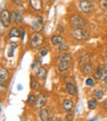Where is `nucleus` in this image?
Masks as SVG:
<instances>
[{
    "label": "nucleus",
    "instance_id": "nucleus-1",
    "mask_svg": "<svg viewBox=\"0 0 107 121\" xmlns=\"http://www.w3.org/2000/svg\"><path fill=\"white\" fill-rule=\"evenodd\" d=\"M71 35L77 40H86L88 38L89 33L83 27H74L71 30Z\"/></svg>",
    "mask_w": 107,
    "mask_h": 121
},
{
    "label": "nucleus",
    "instance_id": "nucleus-2",
    "mask_svg": "<svg viewBox=\"0 0 107 121\" xmlns=\"http://www.w3.org/2000/svg\"><path fill=\"white\" fill-rule=\"evenodd\" d=\"M44 42V37L41 33L39 32H34L32 37H30V41H29V45H30V48L35 49L37 47L41 46Z\"/></svg>",
    "mask_w": 107,
    "mask_h": 121
},
{
    "label": "nucleus",
    "instance_id": "nucleus-3",
    "mask_svg": "<svg viewBox=\"0 0 107 121\" xmlns=\"http://www.w3.org/2000/svg\"><path fill=\"white\" fill-rule=\"evenodd\" d=\"M79 6L82 12H83L85 14H89L94 9V3L92 0H81Z\"/></svg>",
    "mask_w": 107,
    "mask_h": 121
},
{
    "label": "nucleus",
    "instance_id": "nucleus-4",
    "mask_svg": "<svg viewBox=\"0 0 107 121\" xmlns=\"http://www.w3.org/2000/svg\"><path fill=\"white\" fill-rule=\"evenodd\" d=\"M0 20H1V22H3V25L8 27L11 24L12 22V15L11 13L7 10V9H3L1 12H0Z\"/></svg>",
    "mask_w": 107,
    "mask_h": 121
},
{
    "label": "nucleus",
    "instance_id": "nucleus-5",
    "mask_svg": "<svg viewBox=\"0 0 107 121\" xmlns=\"http://www.w3.org/2000/svg\"><path fill=\"white\" fill-rule=\"evenodd\" d=\"M70 22H71V25L75 27H83V28L87 25L85 19L81 16H79V15H74V16L71 18Z\"/></svg>",
    "mask_w": 107,
    "mask_h": 121
},
{
    "label": "nucleus",
    "instance_id": "nucleus-6",
    "mask_svg": "<svg viewBox=\"0 0 107 121\" xmlns=\"http://www.w3.org/2000/svg\"><path fill=\"white\" fill-rule=\"evenodd\" d=\"M47 102V97L45 94H39V97L36 98V102H35V108H43Z\"/></svg>",
    "mask_w": 107,
    "mask_h": 121
},
{
    "label": "nucleus",
    "instance_id": "nucleus-7",
    "mask_svg": "<svg viewBox=\"0 0 107 121\" xmlns=\"http://www.w3.org/2000/svg\"><path fill=\"white\" fill-rule=\"evenodd\" d=\"M11 15H12V22H16V24H19V22H23L24 17H23V13L20 10H14L11 13Z\"/></svg>",
    "mask_w": 107,
    "mask_h": 121
},
{
    "label": "nucleus",
    "instance_id": "nucleus-8",
    "mask_svg": "<svg viewBox=\"0 0 107 121\" xmlns=\"http://www.w3.org/2000/svg\"><path fill=\"white\" fill-rule=\"evenodd\" d=\"M66 91L68 94H70L72 96L77 95V93H78V89L76 87V85H74L73 83H70V82L66 83Z\"/></svg>",
    "mask_w": 107,
    "mask_h": 121
},
{
    "label": "nucleus",
    "instance_id": "nucleus-9",
    "mask_svg": "<svg viewBox=\"0 0 107 121\" xmlns=\"http://www.w3.org/2000/svg\"><path fill=\"white\" fill-rule=\"evenodd\" d=\"M74 107H75V104H74V102L72 100H65L63 102V104H62L63 109L65 111H68V112H70L71 110H73Z\"/></svg>",
    "mask_w": 107,
    "mask_h": 121
},
{
    "label": "nucleus",
    "instance_id": "nucleus-10",
    "mask_svg": "<svg viewBox=\"0 0 107 121\" xmlns=\"http://www.w3.org/2000/svg\"><path fill=\"white\" fill-rule=\"evenodd\" d=\"M29 5L35 11H40L42 9L41 0H29Z\"/></svg>",
    "mask_w": 107,
    "mask_h": 121
},
{
    "label": "nucleus",
    "instance_id": "nucleus-11",
    "mask_svg": "<svg viewBox=\"0 0 107 121\" xmlns=\"http://www.w3.org/2000/svg\"><path fill=\"white\" fill-rule=\"evenodd\" d=\"M81 70L83 74H90L91 71H92V65H91L90 63H86V64H83L81 65Z\"/></svg>",
    "mask_w": 107,
    "mask_h": 121
},
{
    "label": "nucleus",
    "instance_id": "nucleus-12",
    "mask_svg": "<svg viewBox=\"0 0 107 121\" xmlns=\"http://www.w3.org/2000/svg\"><path fill=\"white\" fill-rule=\"evenodd\" d=\"M46 74H47L46 69L43 67V66H40V67H39V69H37V71H36V77L39 79H40V80H42V79H44L45 77H46Z\"/></svg>",
    "mask_w": 107,
    "mask_h": 121
},
{
    "label": "nucleus",
    "instance_id": "nucleus-13",
    "mask_svg": "<svg viewBox=\"0 0 107 121\" xmlns=\"http://www.w3.org/2000/svg\"><path fill=\"white\" fill-rule=\"evenodd\" d=\"M58 60H59V62H71L72 57L67 52H63L58 56Z\"/></svg>",
    "mask_w": 107,
    "mask_h": 121
},
{
    "label": "nucleus",
    "instance_id": "nucleus-14",
    "mask_svg": "<svg viewBox=\"0 0 107 121\" xmlns=\"http://www.w3.org/2000/svg\"><path fill=\"white\" fill-rule=\"evenodd\" d=\"M39 118L42 120V121H47L49 120V111L47 108H42L40 111H39Z\"/></svg>",
    "mask_w": 107,
    "mask_h": 121
},
{
    "label": "nucleus",
    "instance_id": "nucleus-15",
    "mask_svg": "<svg viewBox=\"0 0 107 121\" xmlns=\"http://www.w3.org/2000/svg\"><path fill=\"white\" fill-rule=\"evenodd\" d=\"M102 71H103V66L102 65H98L97 69L93 72V78L96 79V80L101 79V77H102Z\"/></svg>",
    "mask_w": 107,
    "mask_h": 121
},
{
    "label": "nucleus",
    "instance_id": "nucleus-16",
    "mask_svg": "<svg viewBox=\"0 0 107 121\" xmlns=\"http://www.w3.org/2000/svg\"><path fill=\"white\" fill-rule=\"evenodd\" d=\"M51 42L53 45L58 46L59 44L64 42V38H63V36H61V35H53L52 38H51Z\"/></svg>",
    "mask_w": 107,
    "mask_h": 121
},
{
    "label": "nucleus",
    "instance_id": "nucleus-17",
    "mask_svg": "<svg viewBox=\"0 0 107 121\" xmlns=\"http://www.w3.org/2000/svg\"><path fill=\"white\" fill-rule=\"evenodd\" d=\"M70 69V62H60L58 64V69L60 71H66Z\"/></svg>",
    "mask_w": 107,
    "mask_h": 121
},
{
    "label": "nucleus",
    "instance_id": "nucleus-18",
    "mask_svg": "<svg viewBox=\"0 0 107 121\" xmlns=\"http://www.w3.org/2000/svg\"><path fill=\"white\" fill-rule=\"evenodd\" d=\"M42 26H43V22H40L39 20H36L33 22V29L35 32H39L40 29H42Z\"/></svg>",
    "mask_w": 107,
    "mask_h": 121
},
{
    "label": "nucleus",
    "instance_id": "nucleus-19",
    "mask_svg": "<svg viewBox=\"0 0 107 121\" xmlns=\"http://www.w3.org/2000/svg\"><path fill=\"white\" fill-rule=\"evenodd\" d=\"M69 50V45L66 42H62L61 44L58 45V51L60 53H63V52H67Z\"/></svg>",
    "mask_w": 107,
    "mask_h": 121
},
{
    "label": "nucleus",
    "instance_id": "nucleus-20",
    "mask_svg": "<svg viewBox=\"0 0 107 121\" xmlns=\"http://www.w3.org/2000/svg\"><path fill=\"white\" fill-rule=\"evenodd\" d=\"M9 36H10V38H13V37H20L19 28H18V27H13V28L10 30Z\"/></svg>",
    "mask_w": 107,
    "mask_h": 121
},
{
    "label": "nucleus",
    "instance_id": "nucleus-21",
    "mask_svg": "<svg viewBox=\"0 0 107 121\" xmlns=\"http://www.w3.org/2000/svg\"><path fill=\"white\" fill-rule=\"evenodd\" d=\"M88 107L89 109H94L97 107V100L96 99H90L88 102Z\"/></svg>",
    "mask_w": 107,
    "mask_h": 121
},
{
    "label": "nucleus",
    "instance_id": "nucleus-22",
    "mask_svg": "<svg viewBox=\"0 0 107 121\" xmlns=\"http://www.w3.org/2000/svg\"><path fill=\"white\" fill-rule=\"evenodd\" d=\"M8 78V71L5 69H0V80H6Z\"/></svg>",
    "mask_w": 107,
    "mask_h": 121
},
{
    "label": "nucleus",
    "instance_id": "nucleus-23",
    "mask_svg": "<svg viewBox=\"0 0 107 121\" xmlns=\"http://www.w3.org/2000/svg\"><path fill=\"white\" fill-rule=\"evenodd\" d=\"M94 96H95V98L97 100H101L103 98V96H104V93H103V91L101 89H97V90L94 91Z\"/></svg>",
    "mask_w": 107,
    "mask_h": 121
},
{
    "label": "nucleus",
    "instance_id": "nucleus-24",
    "mask_svg": "<svg viewBox=\"0 0 107 121\" xmlns=\"http://www.w3.org/2000/svg\"><path fill=\"white\" fill-rule=\"evenodd\" d=\"M28 104H35V102H36V97H35V95L34 94H30L29 96V98H28Z\"/></svg>",
    "mask_w": 107,
    "mask_h": 121
},
{
    "label": "nucleus",
    "instance_id": "nucleus-25",
    "mask_svg": "<svg viewBox=\"0 0 107 121\" xmlns=\"http://www.w3.org/2000/svg\"><path fill=\"white\" fill-rule=\"evenodd\" d=\"M7 90V84L4 80H0V94L5 93Z\"/></svg>",
    "mask_w": 107,
    "mask_h": 121
},
{
    "label": "nucleus",
    "instance_id": "nucleus-26",
    "mask_svg": "<svg viewBox=\"0 0 107 121\" xmlns=\"http://www.w3.org/2000/svg\"><path fill=\"white\" fill-rule=\"evenodd\" d=\"M30 87H32L34 90H36V89H39V82H37L36 80H35V78H34V77H32L30 78Z\"/></svg>",
    "mask_w": 107,
    "mask_h": 121
},
{
    "label": "nucleus",
    "instance_id": "nucleus-27",
    "mask_svg": "<svg viewBox=\"0 0 107 121\" xmlns=\"http://www.w3.org/2000/svg\"><path fill=\"white\" fill-rule=\"evenodd\" d=\"M101 80L103 83H107V65L103 67V71H102V77Z\"/></svg>",
    "mask_w": 107,
    "mask_h": 121
},
{
    "label": "nucleus",
    "instance_id": "nucleus-28",
    "mask_svg": "<svg viewBox=\"0 0 107 121\" xmlns=\"http://www.w3.org/2000/svg\"><path fill=\"white\" fill-rule=\"evenodd\" d=\"M99 6H100V8L103 12H107V0H103V1H101L100 4H99Z\"/></svg>",
    "mask_w": 107,
    "mask_h": 121
},
{
    "label": "nucleus",
    "instance_id": "nucleus-29",
    "mask_svg": "<svg viewBox=\"0 0 107 121\" xmlns=\"http://www.w3.org/2000/svg\"><path fill=\"white\" fill-rule=\"evenodd\" d=\"M18 28H19V32H20V37H21V39L23 40V39L25 38V35H26V30H25V28L23 27V26H19Z\"/></svg>",
    "mask_w": 107,
    "mask_h": 121
},
{
    "label": "nucleus",
    "instance_id": "nucleus-30",
    "mask_svg": "<svg viewBox=\"0 0 107 121\" xmlns=\"http://www.w3.org/2000/svg\"><path fill=\"white\" fill-rule=\"evenodd\" d=\"M47 53H48V51H47V49L46 48H40V50H39V55H40V57H45L47 55Z\"/></svg>",
    "mask_w": 107,
    "mask_h": 121
},
{
    "label": "nucleus",
    "instance_id": "nucleus-31",
    "mask_svg": "<svg viewBox=\"0 0 107 121\" xmlns=\"http://www.w3.org/2000/svg\"><path fill=\"white\" fill-rule=\"evenodd\" d=\"M86 84L88 86H94V81H93L92 78H88L86 80Z\"/></svg>",
    "mask_w": 107,
    "mask_h": 121
},
{
    "label": "nucleus",
    "instance_id": "nucleus-32",
    "mask_svg": "<svg viewBox=\"0 0 107 121\" xmlns=\"http://www.w3.org/2000/svg\"><path fill=\"white\" fill-rule=\"evenodd\" d=\"M6 28V26L3 25V22H1V20H0V35L4 33V29Z\"/></svg>",
    "mask_w": 107,
    "mask_h": 121
},
{
    "label": "nucleus",
    "instance_id": "nucleus-33",
    "mask_svg": "<svg viewBox=\"0 0 107 121\" xmlns=\"http://www.w3.org/2000/svg\"><path fill=\"white\" fill-rule=\"evenodd\" d=\"M39 65V60H34V62L33 63V65H32V69L34 70V69H37Z\"/></svg>",
    "mask_w": 107,
    "mask_h": 121
},
{
    "label": "nucleus",
    "instance_id": "nucleus-34",
    "mask_svg": "<svg viewBox=\"0 0 107 121\" xmlns=\"http://www.w3.org/2000/svg\"><path fill=\"white\" fill-rule=\"evenodd\" d=\"M12 2H13L15 5L20 6V5L22 4V0H12Z\"/></svg>",
    "mask_w": 107,
    "mask_h": 121
},
{
    "label": "nucleus",
    "instance_id": "nucleus-35",
    "mask_svg": "<svg viewBox=\"0 0 107 121\" xmlns=\"http://www.w3.org/2000/svg\"><path fill=\"white\" fill-rule=\"evenodd\" d=\"M17 47H18V44H17V43H15V42H11V44H10V48H13V49L15 50Z\"/></svg>",
    "mask_w": 107,
    "mask_h": 121
},
{
    "label": "nucleus",
    "instance_id": "nucleus-36",
    "mask_svg": "<svg viewBox=\"0 0 107 121\" xmlns=\"http://www.w3.org/2000/svg\"><path fill=\"white\" fill-rule=\"evenodd\" d=\"M68 120H70V119H73L74 118V113L73 112H70V113H68V115L66 117Z\"/></svg>",
    "mask_w": 107,
    "mask_h": 121
},
{
    "label": "nucleus",
    "instance_id": "nucleus-37",
    "mask_svg": "<svg viewBox=\"0 0 107 121\" xmlns=\"http://www.w3.org/2000/svg\"><path fill=\"white\" fill-rule=\"evenodd\" d=\"M9 51H10V52L8 53V56H9V57H13V56H14V49H13V48H10Z\"/></svg>",
    "mask_w": 107,
    "mask_h": 121
},
{
    "label": "nucleus",
    "instance_id": "nucleus-38",
    "mask_svg": "<svg viewBox=\"0 0 107 121\" xmlns=\"http://www.w3.org/2000/svg\"><path fill=\"white\" fill-rule=\"evenodd\" d=\"M18 89H19V90H22V85H21V84L18 85Z\"/></svg>",
    "mask_w": 107,
    "mask_h": 121
},
{
    "label": "nucleus",
    "instance_id": "nucleus-39",
    "mask_svg": "<svg viewBox=\"0 0 107 121\" xmlns=\"http://www.w3.org/2000/svg\"><path fill=\"white\" fill-rule=\"evenodd\" d=\"M105 57H106V59H107V50H106V52H105Z\"/></svg>",
    "mask_w": 107,
    "mask_h": 121
},
{
    "label": "nucleus",
    "instance_id": "nucleus-40",
    "mask_svg": "<svg viewBox=\"0 0 107 121\" xmlns=\"http://www.w3.org/2000/svg\"><path fill=\"white\" fill-rule=\"evenodd\" d=\"M44 1H45V2H50L51 0H44Z\"/></svg>",
    "mask_w": 107,
    "mask_h": 121
},
{
    "label": "nucleus",
    "instance_id": "nucleus-41",
    "mask_svg": "<svg viewBox=\"0 0 107 121\" xmlns=\"http://www.w3.org/2000/svg\"><path fill=\"white\" fill-rule=\"evenodd\" d=\"M0 111H1V104H0Z\"/></svg>",
    "mask_w": 107,
    "mask_h": 121
},
{
    "label": "nucleus",
    "instance_id": "nucleus-42",
    "mask_svg": "<svg viewBox=\"0 0 107 121\" xmlns=\"http://www.w3.org/2000/svg\"><path fill=\"white\" fill-rule=\"evenodd\" d=\"M97 1H102V0H97Z\"/></svg>",
    "mask_w": 107,
    "mask_h": 121
}]
</instances>
